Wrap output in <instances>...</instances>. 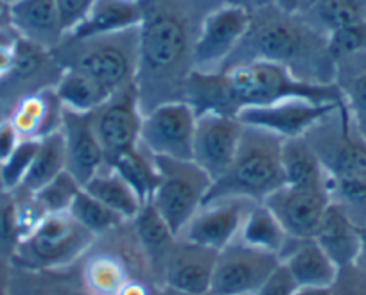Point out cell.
<instances>
[{
    "label": "cell",
    "instance_id": "obj_1",
    "mask_svg": "<svg viewBox=\"0 0 366 295\" xmlns=\"http://www.w3.org/2000/svg\"><path fill=\"white\" fill-rule=\"evenodd\" d=\"M140 56L135 84L144 115L165 103L182 100L192 72L191 16L179 0H142Z\"/></svg>",
    "mask_w": 366,
    "mask_h": 295
},
{
    "label": "cell",
    "instance_id": "obj_2",
    "mask_svg": "<svg viewBox=\"0 0 366 295\" xmlns=\"http://www.w3.org/2000/svg\"><path fill=\"white\" fill-rule=\"evenodd\" d=\"M248 61L280 65L304 83H336V61L327 38L312 29L300 13H286L277 6L252 11L248 33L219 72Z\"/></svg>",
    "mask_w": 366,
    "mask_h": 295
},
{
    "label": "cell",
    "instance_id": "obj_3",
    "mask_svg": "<svg viewBox=\"0 0 366 295\" xmlns=\"http://www.w3.org/2000/svg\"><path fill=\"white\" fill-rule=\"evenodd\" d=\"M284 138L259 128L244 125L237 154L223 177L210 185L205 201L246 199L262 205L286 185L282 170Z\"/></svg>",
    "mask_w": 366,
    "mask_h": 295
},
{
    "label": "cell",
    "instance_id": "obj_4",
    "mask_svg": "<svg viewBox=\"0 0 366 295\" xmlns=\"http://www.w3.org/2000/svg\"><path fill=\"white\" fill-rule=\"evenodd\" d=\"M63 70L96 81L108 95L135 83L140 56V27L107 36L74 40L65 36L52 51Z\"/></svg>",
    "mask_w": 366,
    "mask_h": 295
},
{
    "label": "cell",
    "instance_id": "obj_5",
    "mask_svg": "<svg viewBox=\"0 0 366 295\" xmlns=\"http://www.w3.org/2000/svg\"><path fill=\"white\" fill-rule=\"evenodd\" d=\"M96 237L70 213L47 215L20 240L11 265L26 270H63L74 266Z\"/></svg>",
    "mask_w": 366,
    "mask_h": 295
},
{
    "label": "cell",
    "instance_id": "obj_6",
    "mask_svg": "<svg viewBox=\"0 0 366 295\" xmlns=\"http://www.w3.org/2000/svg\"><path fill=\"white\" fill-rule=\"evenodd\" d=\"M154 160L160 179L151 197V205L172 233L179 237L189 220L202 208L212 181L194 161L171 157Z\"/></svg>",
    "mask_w": 366,
    "mask_h": 295
},
{
    "label": "cell",
    "instance_id": "obj_7",
    "mask_svg": "<svg viewBox=\"0 0 366 295\" xmlns=\"http://www.w3.org/2000/svg\"><path fill=\"white\" fill-rule=\"evenodd\" d=\"M329 177L366 175V138L352 120L347 104L304 135Z\"/></svg>",
    "mask_w": 366,
    "mask_h": 295
},
{
    "label": "cell",
    "instance_id": "obj_8",
    "mask_svg": "<svg viewBox=\"0 0 366 295\" xmlns=\"http://www.w3.org/2000/svg\"><path fill=\"white\" fill-rule=\"evenodd\" d=\"M252 11L224 2L210 9L199 24L192 45V68L198 72H219L246 36Z\"/></svg>",
    "mask_w": 366,
    "mask_h": 295
},
{
    "label": "cell",
    "instance_id": "obj_9",
    "mask_svg": "<svg viewBox=\"0 0 366 295\" xmlns=\"http://www.w3.org/2000/svg\"><path fill=\"white\" fill-rule=\"evenodd\" d=\"M90 115L108 165L139 147L144 111L135 83L112 95Z\"/></svg>",
    "mask_w": 366,
    "mask_h": 295
},
{
    "label": "cell",
    "instance_id": "obj_10",
    "mask_svg": "<svg viewBox=\"0 0 366 295\" xmlns=\"http://www.w3.org/2000/svg\"><path fill=\"white\" fill-rule=\"evenodd\" d=\"M196 118L185 100L160 104L144 115L140 143L154 157L192 161Z\"/></svg>",
    "mask_w": 366,
    "mask_h": 295
},
{
    "label": "cell",
    "instance_id": "obj_11",
    "mask_svg": "<svg viewBox=\"0 0 366 295\" xmlns=\"http://www.w3.org/2000/svg\"><path fill=\"white\" fill-rule=\"evenodd\" d=\"M280 263L279 256L234 240L217 252L210 291L214 295H253Z\"/></svg>",
    "mask_w": 366,
    "mask_h": 295
},
{
    "label": "cell",
    "instance_id": "obj_12",
    "mask_svg": "<svg viewBox=\"0 0 366 295\" xmlns=\"http://www.w3.org/2000/svg\"><path fill=\"white\" fill-rule=\"evenodd\" d=\"M61 73L63 68L51 51L19 38L11 70L0 79V110L4 118L20 98L56 88Z\"/></svg>",
    "mask_w": 366,
    "mask_h": 295
},
{
    "label": "cell",
    "instance_id": "obj_13",
    "mask_svg": "<svg viewBox=\"0 0 366 295\" xmlns=\"http://www.w3.org/2000/svg\"><path fill=\"white\" fill-rule=\"evenodd\" d=\"M297 240L315 238L316 229L330 205L327 186L284 185L262 202Z\"/></svg>",
    "mask_w": 366,
    "mask_h": 295
},
{
    "label": "cell",
    "instance_id": "obj_14",
    "mask_svg": "<svg viewBox=\"0 0 366 295\" xmlns=\"http://www.w3.org/2000/svg\"><path fill=\"white\" fill-rule=\"evenodd\" d=\"M244 125L237 117L219 113H203L196 118L192 161L205 172L210 181L223 177L230 168Z\"/></svg>",
    "mask_w": 366,
    "mask_h": 295
},
{
    "label": "cell",
    "instance_id": "obj_15",
    "mask_svg": "<svg viewBox=\"0 0 366 295\" xmlns=\"http://www.w3.org/2000/svg\"><path fill=\"white\" fill-rule=\"evenodd\" d=\"M343 104H320L305 98H286L269 106L244 108L237 118L242 125L269 131L280 138H298L304 136L312 125L332 113Z\"/></svg>",
    "mask_w": 366,
    "mask_h": 295
},
{
    "label": "cell",
    "instance_id": "obj_16",
    "mask_svg": "<svg viewBox=\"0 0 366 295\" xmlns=\"http://www.w3.org/2000/svg\"><path fill=\"white\" fill-rule=\"evenodd\" d=\"M255 205L246 199H217L203 202L178 238L221 251L239 237L246 213Z\"/></svg>",
    "mask_w": 366,
    "mask_h": 295
},
{
    "label": "cell",
    "instance_id": "obj_17",
    "mask_svg": "<svg viewBox=\"0 0 366 295\" xmlns=\"http://www.w3.org/2000/svg\"><path fill=\"white\" fill-rule=\"evenodd\" d=\"M217 252L219 251L176 238V244L172 245L162 270L160 288L187 294L210 291Z\"/></svg>",
    "mask_w": 366,
    "mask_h": 295
},
{
    "label": "cell",
    "instance_id": "obj_18",
    "mask_svg": "<svg viewBox=\"0 0 366 295\" xmlns=\"http://www.w3.org/2000/svg\"><path fill=\"white\" fill-rule=\"evenodd\" d=\"M59 131L65 143V170L84 188V185L108 165L103 147L92 125V115L74 113L63 108Z\"/></svg>",
    "mask_w": 366,
    "mask_h": 295
},
{
    "label": "cell",
    "instance_id": "obj_19",
    "mask_svg": "<svg viewBox=\"0 0 366 295\" xmlns=\"http://www.w3.org/2000/svg\"><path fill=\"white\" fill-rule=\"evenodd\" d=\"M8 19L22 40L51 52L65 38L54 0H13Z\"/></svg>",
    "mask_w": 366,
    "mask_h": 295
},
{
    "label": "cell",
    "instance_id": "obj_20",
    "mask_svg": "<svg viewBox=\"0 0 366 295\" xmlns=\"http://www.w3.org/2000/svg\"><path fill=\"white\" fill-rule=\"evenodd\" d=\"M22 140H41L61 129L63 106L54 88L27 95L6 115Z\"/></svg>",
    "mask_w": 366,
    "mask_h": 295
},
{
    "label": "cell",
    "instance_id": "obj_21",
    "mask_svg": "<svg viewBox=\"0 0 366 295\" xmlns=\"http://www.w3.org/2000/svg\"><path fill=\"white\" fill-rule=\"evenodd\" d=\"M144 19L142 0H96L83 22L66 36L74 40L107 36L140 27Z\"/></svg>",
    "mask_w": 366,
    "mask_h": 295
},
{
    "label": "cell",
    "instance_id": "obj_22",
    "mask_svg": "<svg viewBox=\"0 0 366 295\" xmlns=\"http://www.w3.org/2000/svg\"><path fill=\"white\" fill-rule=\"evenodd\" d=\"M315 240L340 269L352 265L357 259L361 247V227L355 226L340 206L330 202L316 229Z\"/></svg>",
    "mask_w": 366,
    "mask_h": 295
},
{
    "label": "cell",
    "instance_id": "obj_23",
    "mask_svg": "<svg viewBox=\"0 0 366 295\" xmlns=\"http://www.w3.org/2000/svg\"><path fill=\"white\" fill-rule=\"evenodd\" d=\"M282 265L297 286H330L337 274L336 263L316 244L315 238L295 240L284 254Z\"/></svg>",
    "mask_w": 366,
    "mask_h": 295
},
{
    "label": "cell",
    "instance_id": "obj_24",
    "mask_svg": "<svg viewBox=\"0 0 366 295\" xmlns=\"http://www.w3.org/2000/svg\"><path fill=\"white\" fill-rule=\"evenodd\" d=\"M133 231H135L139 244L146 254L147 263H149L151 276H153L154 284L160 288L162 270H164L165 259L171 252L172 245L176 244V234L172 233L171 227L165 224V220L158 215L157 209L151 202L144 205L140 212L137 213L135 219L132 220Z\"/></svg>",
    "mask_w": 366,
    "mask_h": 295
},
{
    "label": "cell",
    "instance_id": "obj_25",
    "mask_svg": "<svg viewBox=\"0 0 366 295\" xmlns=\"http://www.w3.org/2000/svg\"><path fill=\"white\" fill-rule=\"evenodd\" d=\"M11 295H92L81 281L77 266L63 270H26L13 265Z\"/></svg>",
    "mask_w": 366,
    "mask_h": 295
},
{
    "label": "cell",
    "instance_id": "obj_26",
    "mask_svg": "<svg viewBox=\"0 0 366 295\" xmlns=\"http://www.w3.org/2000/svg\"><path fill=\"white\" fill-rule=\"evenodd\" d=\"M235 240L242 242L249 247L271 252V254L279 256L280 262H282L284 254L290 251L291 244L297 238H291L286 233L282 224L277 220V217L266 206L255 202L246 213L244 222H242L239 237Z\"/></svg>",
    "mask_w": 366,
    "mask_h": 295
},
{
    "label": "cell",
    "instance_id": "obj_27",
    "mask_svg": "<svg viewBox=\"0 0 366 295\" xmlns=\"http://www.w3.org/2000/svg\"><path fill=\"white\" fill-rule=\"evenodd\" d=\"M84 190L90 193L92 197H96L97 201L103 202L110 209L122 217L124 220H133L137 213L142 208V202L133 192L132 186L121 177L115 168L107 165L101 168L90 181L84 185Z\"/></svg>",
    "mask_w": 366,
    "mask_h": 295
},
{
    "label": "cell",
    "instance_id": "obj_28",
    "mask_svg": "<svg viewBox=\"0 0 366 295\" xmlns=\"http://www.w3.org/2000/svg\"><path fill=\"white\" fill-rule=\"evenodd\" d=\"M336 84L343 93L352 120L366 138V52L336 63Z\"/></svg>",
    "mask_w": 366,
    "mask_h": 295
},
{
    "label": "cell",
    "instance_id": "obj_29",
    "mask_svg": "<svg viewBox=\"0 0 366 295\" xmlns=\"http://www.w3.org/2000/svg\"><path fill=\"white\" fill-rule=\"evenodd\" d=\"M298 13L312 29L329 38L343 27L366 20V4L361 0H315Z\"/></svg>",
    "mask_w": 366,
    "mask_h": 295
},
{
    "label": "cell",
    "instance_id": "obj_30",
    "mask_svg": "<svg viewBox=\"0 0 366 295\" xmlns=\"http://www.w3.org/2000/svg\"><path fill=\"white\" fill-rule=\"evenodd\" d=\"M282 170L286 185L327 186V172L304 136L287 138L282 143Z\"/></svg>",
    "mask_w": 366,
    "mask_h": 295
},
{
    "label": "cell",
    "instance_id": "obj_31",
    "mask_svg": "<svg viewBox=\"0 0 366 295\" xmlns=\"http://www.w3.org/2000/svg\"><path fill=\"white\" fill-rule=\"evenodd\" d=\"M110 167L115 168L121 177L132 186L142 205L151 202L160 175H158L157 160L149 150L144 149L142 143H139L135 150H129V152L115 157Z\"/></svg>",
    "mask_w": 366,
    "mask_h": 295
},
{
    "label": "cell",
    "instance_id": "obj_32",
    "mask_svg": "<svg viewBox=\"0 0 366 295\" xmlns=\"http://www.w3.org/2000/svg\"><path fill=\"white\" fill-rule=\"evenodd\" d=\"M54 91L61 106L74 113H92L112 97L96 81L76 70H63Z\"/></svg>",
    "mask_w": 366,
    "mask_h": 295
},
{
    "label": "cell",
    "instance_id": "obj_33",
    "mask_svg": "<svg viewBox=\"0 0 366 295\" xmlns=\"http://www.w3.org/2000/svg\"><path fill=\"white\" fill-rule=\"evenodd\" d=\"M66 168L65 157V143H63L61 131H56L52 135L45 136L38 143L36 156H34L33 165L29 168V174L24 179L20 188L26 192L36 193L38 190L44 188L47 182L58 177ZM15 192V190H13Z\"/></svg>",
    "mask_w": 366,
    "mask_h": 295
},
{
    "label": "cell",
    "instance_id": "obj_34",
    "mask_svg": "<svg viewBox=\"0 0 366 295\" xmlns=\"http://www.w3.org/2000/svg\"><path fill=\"white\" fill-rule=\"evenodd\" d=\"M69 213L96 238L103 237V234L110 233V231L117 229L119 226L128 222L119 213H115L114 209L97 201L96 197H92L84 188L77 193Z\"/></svg>",
    "mask_w": 366,
    "mask_h": 295
},
{
    "label": "cell",
    "instance_id": "obj_35",
    "mask_svg": "<svg viewBox=\"0 0 366 295\" xmlns=\"http://www.w3.org/2000/svg\"><path fill=\"white\" fill-rule=\"evenodd\" d=\"M330 202L340 206L359 227L366 226V175L327 179Z\"/></svg>",
    "mask_w": 366,
    "mask_h": 295
},
{
    "label": "cell",
    "instance_id": "obj_36",
    "mask_svg": "<svg viewBox=\"0 0 366 295\" xmlns=\"http://www.w3.org/2000/svg\"><path fill=\"white\" fill-rule=\"evenodd\" d=\"M81 190L83 186L65 170L51 182H47L44 188L38 190L34 195L47 215H56V213H69L74 199Z\"/></svg>",
    "mask_w": 366,
    "mask_h": 295
},
{
    "label": "cell",
    "instance_id": "obj_37",
    "mask_svg": "<svg viewBox=\"0 0 366 295\" xmlns=\"http://www.w3.org/2000/svg\"><path fill=\"white\" fill-rule=\"evenodd\" d=\"M38 143L40 140H22L11 152V156L0 163V175H2V185H4L6 192H13L22 186L24 179L29 174L34 156H36Z\"/></svg>",
    "mask_w": 366,
    "mask_h": 295
},
{
    "label": "cell",
    "instance_id": "obj_38",
    "mask_svg": "<svg viewBox=\"0 0 366 295\" xmlns=\"http://www.w3.org/2000/svg\"><path fill=\"white\" fill-rule=\"evenodd\" d=\"M20 234L16 202L13 192H0V259L11 262L19 247Z\"/></svg>",
    "mask_w": 366,
    "mask_h": 295
},
{
    "label": "cell",
    "instance_id": "obj_39",
    "mask_svg": "<svg viewBox=\"0 0 366 295\" xmlns=\"http://www.w3.org/2000/svg\"><path fill=\"white\" fill-rule=\"evenodd\" d=\"M327 43H329L330 56L336 63L348 56L366 52V20L336 31L327 38Z\"/></svg>",
    "mask_w": 366,
    "mask_h": 295
},
{
    "label": "cell",
    "instance_id": "obj_40",
    "mask_svg": "<svg viewBox=\"0 0 366 295\" xmlns=\"http://www.w3.org/2000/svg\"><path fill=\"white\" fill-rule=\"evenodd\" d=\"M330 295H366V274L355 263L340 266L330 284Z\"/></svg>",
    "mask_w": 366,
    "mask_h": 295
},
{
    "label": "cell",
    "instance_id": "obj_41",
    "mask_svg": "<svg viewBox=\"0 0 366 295\" xmlns=\"http://www.w3.org/2000/svg\"><path fill=\"white\" fill-rule=\"evenodd\" d=\"M54 2L56 8H58L59 22H61V27L66 36V34L72 33L83 22V19L90 11L96 0H54Z\"/></svg>",
    "mask_w": 366,
    "mask_h": 295
},
{
    "label": "cell",
    "instance_id": "obj_42",
    "mask_svg": "<svg viewBox=\"0 0 366 295\" xmlns=\"http://www.w3.org/2000/svg\"><path fill=\"white\" fill-rule=\"evenodd\" d=\"M297 283L293 281L291 274L287 272L286 266L280 263V266L264 281L262 286L253 295H293L297 290Z\"/></svg>",
    "mask_w": 366,
    "mask_h": 295
},
{
    "label": "cell",
    "instance_id": "obj_43",
    "mask_svg": "<svg viewBox=\"0 0 366 295\" xmlns=\"http://www.w3.org/2000/svg\"><path fill=\"white\" fill-rule=\"evenodd\" d=\"M22 142L16 129L13 128L8 118H0V163L11 156L13 150Z\"/></svg>",
    "mask_w": 366,
    "mask_h": 295
},
{
    "label": "cell",
    "instance_id": "obj_44",
    "mask_svg": "<svg viewBox=\"0 0 366 295\" xmlns=\"http://www.w3.org/2000/svg\"><path fill=\"white\" fill-rule=\"evenodd\" d=\"M117 295H160V288L151 281L133 279Z\"/></svg>",
    "mask_w": 366,
    "mask_h": 295
},
{
    "label": "cell",
    "instance_id": "obj_45",
    "mask_svg": "<svg viewBox=\"0 0 366 295\" xmlns=\"http://www.w3.org/2000/svg\"><path fill=\"white\" fill-rule=\"evenodd\" d=\"M13 61H15V47L0 45V79L11 70Z\"/></svg>",
    "mask_w": 366,
    "mask_h": 295
},
{
    "label": "cell",
    "instance_id": "obj_46",
    "mask_svg": "<svg viewBox=\"0 0 366 295\" xmlns=\"http://www.w3.org/2000/svg\"><path fill=\"white\" fill-rule=\"evenodd\" d=\"M11 262L0 259V295H11L9 294V284H11Z\"/></svg>",
    "mask_w": 366,
    "mask_h": 295
},
{
    "label": "cell",
    "instance_id": "obj_47",
    "mask_svg": "<svg viewBox=\"0 0 366 295\" xmlns=\"http://www.w3.org/2000/svg\"><path fill=\"white\" fill-rule=\"evenodd\" d=\"M234 4L242 6V8L255 11V9L267 8V6H274V0H235Z\"/></svg>",
    "mask_w": 366,
    "mask_h": 295
},
{
    "label": "cell",
    "instance_id": "obj_48",
    "mask_svg": "<svg viewBox=\"0 0 366 295\" xmlns=\"http://www.w3.org/2000/svg\"><path fill=\"white\" fill-rule=\"evenodd\" d=\"M355 265L366 274V226L361 227V247H359L357 259H355Z\"/></svg>",
    "mask_w": 366,
    "mask_h": 295
},
{
    "label": "cell",
    "instance_id": "obj_49",
    "mask_svg": "<svg viewBox=\"0 0 366 295\" xmlns=\"http://www.w3.org/2000/svg\"><path fill=\"white\" fill-rule=\"evenodd\" d=\"M293 295H330V286H298Z\"/></svg>",
    "mask_w": 366,
    "mask_h": 295
},
{
    "label": "cell",
    "instance_id": "obj_50",
    "mask_svg": "<svg viewBox=\"0 0 366 295\" xmlns=\"http://www.w3.org/2000/svg\"><path fill=\"white\" fill-rule=\"evenodd\" d=\"M274 6L286 13H298V9H300V0H274Z\"/></svg>",
    "mask_w": 366,
    "mask_h": 295
},
{
    "label": "cell",
    "instance_id": "obj_51",
    "mask_svg": "<svg viewBox=\"0 0 366 295\" xmlns=\"http://www.w3.org/2000/svg\"><path fill=\"white\" fill-rule=\"evenodd\" d=\"M183 6H185V9H196V8H202V6H209L212 0H179Z\"/></svg>",
    "mask_w": 366,
    "mask_h": 295
},
{
    "label": "cell",
    "instance_id": "obj_52",
    "mask_svg": "<svg viewBox=\"0 0 366 295\" xmlns=\"http://www.w3.org/2000/svg\"><path fill=\"white\" fill-rule=\"evenodd\" d=\"M160 295H214V294L212 291H207V294H187V291L171 290V288H160Z\"/></svg>",
    "mask_w": 366,
    "mask_h": 295
},
{
    "label": "cell",
    "instance_id": "obj_53",
    "mask_svg": "<svg viewBox=\"0 0 366 295\" xmlns=\"http://www.w3.org/2000/svg\"><path fill=\"white\" fill-rule=\"evenodd\" d=\"M312 2H315V0H300V9H298V11H302V9H305L309 4H312Z\"/></svg>",
    "mask_w": 366,
    "mask_h": 295
},
{
    "label": "cell",
    "instance_id": "obj_54",
    "mask_svg": "<svg viewBox=\"0 0 366 295\" xmlns=\"http://www.w3.org/2000/svg\"><path fill=\"white\" fill-rule=\"evenodd\" d=\"M6 11H8V4H6L4 0H0V16L4 15Z\"/></svg>",
    "mask_w": 366,
    "mask_h": 295
},
{
    "label": "cell",
    "instance_id": "obj_55",
    "mask_svg": "<svg viewBox=\"0 0 366 295\" xmlns=\"http://www.w3.org/2000/svg\"><path fill=\"white\" fill-rule=\"evenodd\" d=\"M0 192H4V185H2V175H0Z\"/></svg>",
    "mask_w": 366,
    "mask_h": 295
},
{
    "label": "cell",
    "instance_id": "obj_56",
    "mask_svg": "<svg viewBox=\"0 0 366 295\" xmlns=\"http://www.w3.org/2000/svg\"><path fill=\"white\" fill-rule=\"evenodd\" d=\"M4 2L9 6V4H11V2H13V0H4Z\"/></svg>",
    "mask_w": 366,
    "mask_h": 295
},
{
    "label": "cell",
    "instance_id": "obj_57",
    "mask_svg": "<svg viewBox=\"0 0 366 295\" xmlns=\"http://www.w3.org/2000/svg\"><path fill=\"white\" fill-rule=\"evenodd\" d=\"M361 2H365V4H366V0H361Z\"/></svg>",
    "mask_w": 366,
    "mask_h": 295
},
{
    "label": "cell",
    "instance_id": "obj_58",
    "mask_svg": "<svg viewBox=\"0 0 366 295\" xmlns=\"http://www.w3.org/2000/svg\"><path fill=\"white\" fill-rule=\"evenodd\" d=\"M241 295H249V294H241Z\"/></svg>",
    "mask_w": 366,
    "mask_h": 295
},
{
    "label": "cell",
    "instance_id": "obj_59",
    "mask_svg": "<svg viewBox=\"0 0 366 295\" xmlns=\"http://www.w3.org/2000/svg\"><path fill=\"white\" fill-rule=\"evenodd\" d=\"M0 115H2V110H0Z\"/></svg>",
    "mask_w": 366,
    "mask_h": 295
}]
</instances>
